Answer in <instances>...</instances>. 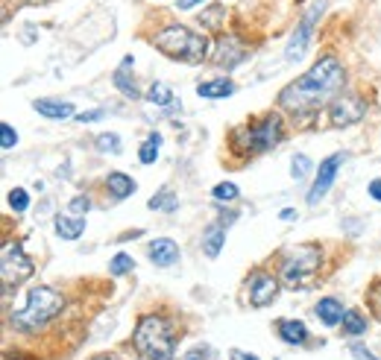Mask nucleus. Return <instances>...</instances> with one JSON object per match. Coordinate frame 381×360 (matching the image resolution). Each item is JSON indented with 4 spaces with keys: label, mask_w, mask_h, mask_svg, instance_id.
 I'll return each instance as SVG.
<instances>
[{
    "label": "nucleus",
    "mask_w": 381,
    "mask_h": 360,
    "mask_svg": "<svg viewBox=\"0 0 381 360\" xmlns=\"http://www.w3.org/2000/svg\"><path fill=\"white\" fill-rule=\"evenodd\" d=\"M196 94L205 97V100H226L235 94V82L229 77H217V79H205L196 85Z\"/></svg>",
    "instance_id": "15"
},
{
    "label": "nucleus",
    "mask_w": 381,
    "mask_h": 360,
    "mask_svg": "<svg viewBox=\"0 0 381 360\" xmlns=\"http://www.w3.org/2000/svg\"><path fill=\"white\" fill-rule=\"evenodd\" d=\"M0 143H3V150H12V147L18 143V132H15V129H12L9 123L0 126Z\"/></svg>",
    "instance_id": "32"
},
{
    "label": "nucleus",
    "mask_w": 381,
    "mask_h": 360,
    "mask_svg": "<svg viewBox=\"0 0 381 360\" xmlns=\"http://www.w3.org/2000/svg\"><path fill=\"white\" fill-rule=\"evenodd\" d=\"M147 255H150V261L156 267H173L179 261V246L171 237H159V240H153L147 246Z\"/></svg>",
    "instance_id": "13"
},
{
    "label": "nucleus",
    "mask_w": 381,
    "mask_h": 360,
    "mask_svg": "<svg viewBox=\"0 0 381 360\" xmlns=\"http://www.w3.org/2000/svg\"><path fill=\"white\" fill-rule=\"evenodd\" d=\"M144 97H147V103H153V106H173V91L167 88L164 82H153Z\"/></svg>",
    "instance_id": "23"
},
{
    "label": "nucleus",
    "mask_w": 381,
    "mask_h": 360,
    "mask_svg": "<svg viewBox=\"0 0 381 360\" xmlns=\"http://www.w3.org/2000/svg\"><path fill=\"white\" fill-rule=\"evenodd\" d=\"M247 59V47L241 45L238 38H220V45H217V50H215V62L220 65V68H235V65H241Z\"/></svg>",
    "instance_id": "12"
},
{
    "label": "nucleus",
    "mask_w": 381,
    "mask_h": 360,
    "mask_svg": "<svg viewBox=\"0 0 381 360\" xmlns=\"http://www.w3.org/2000/svg\"><path fill=\"white\" fill-rule=\"evenodd\" d=\"M138 235H144V232H141V228H135V232H126V235H120L118 240H135Z\"/></svg>",
    "instance_id": "41"
},
{
    "label": "nucleus",
    "mask_w": 381,
    "mask_h": 360,
    "mask_svg": "<svg viewBox=\"0 0 381 360\" xmlns=\"http://www.w3.org/2000/svg\"><path fill=\"white\" fill-rule=\"evenodd\" d=\"M56 226V235L65 237V240H77L82 232H86V220L82 217H65V214H59V217L53 220Z\"/></svg>",
    "instance_id": "20"
},
{
    "label": "nucleus",
    "mask_w": 381,
    "mask_h": 360,
    "mask_svg": "<svg viewBox=\"0 0 381 360\" xmlns=\"http://www.w3.org/2000/svg\"><path fill=\"white\" fill-rule=\"evenodd\" d=\"M223 243H226V226L223 223H211L205 228V235H203V252H205V258H217L220 249H223Z\"/></svg>",
    "instance_id": "18"
},
{
    "label": "nucleus",
    "mask_w": 381,
    "mask_h": 360,
    "mask_svg": "<svg viewBox=\"0 0 381 360\" xmlns=\"http://www.w3.org/2000/svg\"><path fill=\"white\" fill-rule=\"evenodd\" d=\"M366 191H370V196L375 199V203H381V179H373V182H370V188H366Z\"/></svg>",
    "instance_id": "37"
},
{
    "label": "nucleus",
    "mask_w": 381,
    "mask_h": 360,
    "mask_svg": "<svg viewBox=\"0 0 381 360\" xmlns=\"http://www.w3.org/2000/svg\"><path fill=\"white\" fill-rule=\"evenodd\" d=\"M135 65V59L132 56H123V62H120V68L115 70V85L120 88V94L123 97H130V100H138L141 97V91H138V85H135V77H132V68Z\"/></svg>",
    "instance_id": "14"
},
{
    "label": "nucleus",
    "mask_w": 381,
    "mask_h": 360,
    "mask_svg": "<svg viewBox=\"0 0 381 360\" xmlns=\"http://www.w3.org/2000/svg\"><path fill=\"white\" fill-rule=\"evenodd\" d=\"M132 269H135V261H132L130 255H123V252L109 261V272H111V276H126V272H132Z\"/></svg>",
    "instance_id": "27"
},
{
    "label": "nucleus",
    "mask_w": 381,
    "mask_h": 360,
    "mask_svg": "<svg viewBox=\"0 0 381 360\" xmlns=\"http://www.w3.org/2000/svg\"><path fill=\"white\" fill-rule=\"evenodd\" d=\"M308 173H311V158L308 155H293V162H290V176L296 182H302Z\"/></svg>",
    "instance_id": "28"
},
{
    "label": "nucleus",
    "mask_w": 381,
    "mask_h": 360,
    "mask_svg": "<svg viewBox=\"0 0 381 360\" xmlns=\"http://www.w3.org/2000/svg\"><path fill=\"white\" fill-rule=\"evenodd\" d=\"M159 152H162V138H159V135H150L144 143H141V150H138L141 164H156Z\"/></svg>",
    "instance_id": "25"
},
{
    "label": "nucleus",
    "mask_w": 381,
    "mask_h": 360,
    "mask_svg": "<svg viewBox=\"0 0 381 360\" xmlns=\"http://www.w3.org/2000/svg\"><path fill=\"white\" fill-rule=\"evenodd\" d=\"M88 208H91V199L88 196H77V199H70V205H68V211H74L77 217H82Z\"/></svg>",
    "instance_id": "33"
},
{
    "label": "nucleus",
    "mask_w": 381,
    "mask_h": 360,
    "mask_svg": "<svg viewBox=\"0 0 381 360\" xmlns=\"http://www.w3.org/2000/svg\"><path fill=\"white\" fill-rule=\"evenodd\" d=\"M211 357V349H194L191 354H185V360H208Z\"/></svg>",
    "instance_id": "36"
},
{
    "label": "nucleus",
    "mask_w": 381,
    "mask_h": 360,
    "mask_svg": "<svg viewBox=\"0 0 381 360\" xmlns=\"http://www.w3.org/2000/svg\"><path fill=\"white\" fill-rule=\"evenodd\" d=\"M343 88V68L334 56H322L311 70H305L300 79H293L288 88H281L279 103L293 114H308L329 106L334 94Z\"/></svg>",
    "instance_id": "1"
},
{
    "label": "nucleus",
    "mask_w": 381,
    "mask_h": 360,
    "mask_svg": "<svg viewBox=\"0 0 381 360\" xmlns=\"http://www.w3.org/2000/svg\"><path fill=\"white\" fill-rule=\"evenodd\" d=\"M173 343H176V334L164 316L147 313L138 320L132 345L141 360H173Z\"/></svg>",
    "instance_id": "2"
},
{
    "label": "nucleus",
    "mask_w": 381,
    "mask_h": 360,
    "mask_svg": "<svg viewBox=\"0 0 381 360\" xmlns=\"http://www.w3.org/2000/svg\"><path fill=\"white\" fill-rule=\"evenodd\" d=\"M33 109L41 114V118H50V120L74 118V103H62V100H36Z\"/></svg>",
    "instance_id": "16"
},
{
    "label": "nucleus",
    "mask_w": 381,
    "mask_h": 360,
    "mask_svg": "<svg viewBox=\"0 0 381 360\" xmlns=\"http://www.w3.org/2000/svg\"><path fill=\"white\" fill-rule=\"evenodd\" d=\"M279 287H281V279L270 276V272H252L249 276V302L252 308H267L270 302L279 296Z\"/></svg>",
    "instance_id": "11"
},
{
    "label": "nucleus",
    "mask_w": 381,
    "mask_h": 360,
    "mask_svg": "<svg viewBox=\"0 0 381 360\" xmlns=\"http://www.w3.org/2000/svg\"><path fill=\"white\" fill-rule=\"evenodd\" d=\"M97 150H100V152L118 155V152H120V135H115V132L100 135V138H97Z\"/></svg>",
    "instance_id": "29"
},
{
    "label": "nucleus",
    "mask_w": 381,
    "mask_h": 360,
    "mask_svg": "<svg viewBox=\"0 0 381 360\" xmlns=\"http://www.w3.org/2000/svg\"><path fill=\"white\" fill-rule=\"evenodd\" d=\"M232 360H258L256 354H247V352H241V349H232Z\"/></svg>",
    "instance_id": "39"
},
{
    "label": "nucleus",
    "mask_w": 381,
    "mask_h": 360,
    "mask_svg": "<svg viewBox=\"0 0 381 360\" xmlns=\"http://www.w3.org/2000/svg\"><path fill=\"white\" fill-rule=\"evenodd\" d=\"M279 217H281V220H293V217H296V211H293V208H285V211L279 214Z\"/></svg>",
    "instance_id": "42"
},
{
    "label": "nucleus",
    "mask_w": 381,
    "mask_h": 360,
    "mask_svg": "<svg viewBox=\"0 0 381 360\" xmlns=\"http://www.w3.org/2000/svg\"><path fill=\"white\" fill-rule=\"evenodd\" d=\"M106 188H109V194L115 199H126V196L135 194V179H130L126 173H109Z\"/></svg>",
    "instance_id": "21"
},
{
    "label": "nucleus",
    "mask_w": 381,
    "mask_h": 360,
    "mask_svg": "<svg viewBox=\"0 0 381 360\" xmlns=\"http://www.w3.org/2000/svg\"><path fill=\"white\" fill-rule=\"evenodd\" d=\"M322 6H326V3H322V0H317V3L300 18V24H296V30H293V36H290V41H288V50H285V59H288V62H300L302 56H305L308 41H311V36H314V24H317V18L322 15Z\"/></svg>",
    "instance_id": "8"
},
{
    "label": "nucleus",
    "mask_w": 381,
    "mask_h": 360,
    "mask_svg": "<svg viewBox=\"0 0 381 360\" xmlns=\"http://www.w3.org/2000/svg\"><path fill=\"white\" fill-rule=\"evenodd\" d=\"M211 196H215V199H226V203H232V199L241 196V191H238V185H232V182H220L217 188L211 191Z\"/></svg>",
    "instance_id": "30"
},
{
    "label": "nucleus",
    "mask_w": 381,
    "mask_h": 360,
    "mask_svg": "<svg viewBox=\"0 0 381 360\" xmlns=\"http://www.w3.org/2000/svg\"><path fill=\"white\" fill-rule=\"evenodd\" d=\"M276 328H279V337L285 343H290V345H302L308 340V328L300 320H279Z\"/></svg>",
    "instance_id": "19"
},
{
    "label": "nucleus",
    "mask_w": 381,
    "mask_h": 360,
    "mask_svg": "<svg viewBox=\"0 0 381 360\" xmlns=\"http://www.w3.org/2000/svg\"><path fill=\"white\" fill-rule=\"evenodd\" d=\"M153 45H156L164 56H171V59H179V62H188V65H196L203 62L208 56V41L205 36L188 30V26L182 24H171L159 30L153 36Z\"/></svg>",
    "instance_id": "4"
},
{
    "label": "nucleus",
    "mask_w": 381,
    "mask_h": 360,
    "mask_svg": "<svg viewBox=\"0 0 381 360\" xmlns=\"http://www.w3.org/2000/svg\"><path fill=\"white\" fill-rule=\"evenodd\" d=\"M349 352H352V357H358V360H378L370 349H366V345H358V343H352V345H349Z\"/></svg>",
    "instance_id": "35"
},
{
    "label": "nucleus",
    "mask_w": 381,
    "mask_h": 360,
    "mask_svg": "<svg viewBox=\"0 0 381 360\" xmlns=\"http://www.w3.org/2000/svg\"><path fill=\"white\" fill-rule=\"evenodd\" d=\"M314 313L320 316V322L322 325H329V328H334V325H341V320H343V302L341 299H320V305L314 308Z\"/></svg>",
    "instance_id": "17"
},
{
    "label": "nucleus",
    "mask_w": 381,
    "mask_h": 360,
    "mask_svg": "<svg viewBox=\"0 0 381 360\" xmlns=\"http://www.w3.org/2000/svg\"><path fill=\"white\" fill-rule=\"evenodd\" d=\"M322 264V252L314 243H305V246H296L288 252V258L281 261V284L290 287V290H302V287H311L317 272Z\"/></svg>",
    "instance_id": "6"
},
{
    "label": "nucleus",
    "mask_w": 381,
    "mask_h": 360,
    "mask_svg": "<svg viewBox=\"0 0 381 360\" xmlns=\"http://www.w3.org/2000/svg\"><path fill=\"white\" fill-rule=\"evenodd\" d=\"M203 0H176V6L179 9H194V6H200Z\"/></svg>",
    "instance_id": "40"
},
{
    "label": "nucleus",
    "mask_w": 381,
    "mask_h": 360,
    "mask_svg": "<svg viewBox=\"0 0 381 360\" xmlns=\"http://www.w3.org/2000/svg\"><path fill=\"white\" fill-rule=\"evenodd\" d=\"M281 135H285V123H281L279 114H264L261 120L256 123H244L232 132V150L235 155L249 158V155H258L267 152L281 143Z\"/></svg>",
    "instance_id": "3"
},
{
    "label": "nucleus",
    "mask_w": 381,
    "mask_h": 360,
    "mask_svg": "<svg viewBox=\"0 0 381 360\" xmlns=\"http://www.w3.org/2000/svg\"><path fill=\"white\" fill-rule=\"evenodd\" d=\"M341 325H343V334H349V337L366 334V320L361 316V311H346L343 320H341Z\"/></svg>",
    "instance_id": "22"
},
{
    "label": "nucleus",
    "mask_w": 381,
    "mask_h": 360,
    "mask_svg": "<svg viewBox=\"0 0 381 360\" xmlns=\"http://www.w3.org/2000/svg\"><path fill=\"white\" fill-rule=\"evenodd\" d=\"M370 299H373V305H375V311H378V316H381V284H375V287H373Z\"/></svg>",
    "instance_id": "38"
},
{
    "label": "nucleus",
    "mask_w": 381,
    "mask_h": 360,
    "mask_svg": "<svg viewBox=\"0 0 381 360\" xmlns=\"http://www.w3.org/2000/svg\"><path fill=\"white\" fill-rule=\"evenodd\" d=\"M9 205H12V211H26V205H30V196H26V191L24 188H15L9 194Z\"/></svg>",
    "instance_id": "31"
},
{
    "label": "nucleus",
    "mask_w": 381,
    "mask_h": 360,
    "mask_svg": "<svg viewBox=\"0 0 381 360\" xmlns=\"http://www.w3.org/2000/svg\"><path fill=\"white\" fill-rule=\"evenodd\" d=\"M364 114H366V106H364V100L355 97V94H341L329 103L332 126H355V123L364 120Z\"/></svg>",
    "instance_id": "9"
},
{
    "label": "nucleus",
    "mask_w": 381,
    "mask_h": 360,
    "mask_svg": "<svg viewBox=\"0 0 381 360\" xmlns=\"http://www.w3.org/2000/svg\"><path fill=\"white\" fill-rule=\"evenodd\" d=\"M103 114H106V109H91V111H79V114H77V120H79V123H97V120L103 118Z\"/></svg>",
    "instance_id": "34"
},
{
    "label": "nucleus",
    "mask_w": 381,
    "mask_h": 360,
    "mask_svg": "<svg viewBox=\"0 0 381 360\" xmlns=\"http://www.w3.org/2000/svg\"><path fill=\"white\" fill-rule=\"evenodd\" d=\"M223 15H226V9L220 3H215V6L205 9L203 15H200V24L208 26V30H220V26H223Z\"/></svg>",
    "instance_id": "26"
},
{
    "label": "nucleus",
    "mask_w": 381,
    "mask_h": 360,
    "mask_svg": "<svg viewBox=\"0 0 381 360\" xmlns=\"http://www.w3.org/2000/svg\"><path fill=\"white\" fill-rule=\"evenodd\" d=\"M97 360H111V357H97Z\"/></svg>",
    "instance_id": "43"
},
{
    "label": "nucleus",
    "mask_w": 381,
    "mask_h": 360,
    "mask_svg": "<svg viewBox=\"0 0 381 360\" xmlns=\"http://www.w3.org/2000/svg\"><path fill=\"white\" fill-rule=\"evenodd\" d=\"M0 269H3V284L12 287V284H21L24 279H30L36 272V264L26 258L24 246L15 240H6L3 243V258H0Z\"/></svg>",
    "instance_id": "7"
},
{
    "label": "nucleus",
    "mask_w": 381,
    "mask_h": 360,
    "mask_svg": "<svg viewBox=\"0 0 381 360\" xmlns=\"http://www.w3.org/2000/svg\"><path fill=\"white\" fill-rule=\"evenodd\" d=\"M343 162H346L343 152H334V155H329V158H322L320 167H317V176H314V188L308 191V205H317L320 199L332 191L334 176H337V170H341Z\"/></svg>",
    "instance_id": "10"
},
{
    "label": "nucleus",
    "mask_w": 381,
    "mask_h": 360,
    "mask_svg": "<svg viewBox=\"0 0 381 360\" xmlns=\"http://www.w3.org/2000/svg\"><path fill=\"white\" fill-rule=\"evenodd\" d=\"M62 308H65V296L47 284H38L26 293V305L15 313V322L26 331H36L41 325H47L53 316H59Z\"/></svg>",
    "instance_id": "5"
},
{
    "label": "nucleus",
    "mask_w": 381,
    "mask_h": 360,
    "mask_svg": "<svg viewBox=\"0 0 381 360\" xmlns=\"http://www.w3.org/2000/svg\"><path fill=\"white\" fill-rule=\"evenodd\" d=\"M176 194H173V188H162L159 194H153L150 196V208L153 211H176Z\"/></svg>",
    "instance_id": "24"
}]
</instances>
